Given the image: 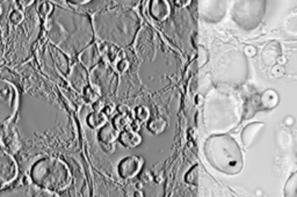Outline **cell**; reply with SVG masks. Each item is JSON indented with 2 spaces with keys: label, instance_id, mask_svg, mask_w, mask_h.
Masks as SVG:
<instances>
[{
  "label": "cell",
  "instance_id": "cell-1",
  "mask_svg": "<svg viewBox=\"0 0 297 197\" xmlns=\"http://www.w3.org/2000/svg\"><path fill=\"white\" fill-rule=\"evenodd\" d=\"M45 28L49 41L70 56L89 48L94 37L92 18L89 14L60 6H54L47 17Z\"/></svg>",
  "mask_w": 297,
  "mask_h": 197
},
{
  "label": "cell",
  "instance_id": "cell-2",
  "mask_svg": "<svg viewBox=\"0 0 297 197\" xmlns=\"http://www.w3.org/2000/svg\"><path fill=\"white\" fill-rule=\"evenodd\" d=\"M243 106L234 93L224 88H214L205 96L203 123L212 135H223L241 122Z\"/></svg>",
  "mask_w": 297,
  "mask_h": 197
},
{
  "label": "cell",
  "instance_id": "cell-3",
  "mask_svg": "<svg viewBox=\"0 0 297 197\" xmlns=\"http://www.w3.org/2000/svg\"><path fill=\"white\" fill-rule=\"evenodd\" d=\"M92 25L94 36L98 39L117 47H128L134 42L139 28V19L134 11L117 7L95 13Z\"/></svg>",
  "mask_w": 297,
  "mask_h": 197
},
{
  "label": "cell",
  "instance_id": "cell-4",
  "mask_svg": "<svg viewBox=\"0 0 297 197\" xmlns=\"http://www.w3.org/2000/svg\"><path fill=\"white\" fill-rule=\"evenodd\" d=\"M204 155L212 168L227 175L241 173L244 158L241 146L230 135H211L204 143Z\"/></svg>",
  "mask_w": 297,
  "mask_h": 197
},
{
  "label": "cell",
  "instance_id": "cell-5",
  "mask_svg": "<svg viewBox=\"0 0 297 197\" xmlns=\"http://www.w3.org/2000/svg\"><path fill=\"white\" fill-rule=\"evenodd\" d=\"M29 177L36 187L51 192L64 190L72 181L71 170L65 161L55 157H43L34 162Z\"/></svg>",
  "mask_w": 297,
  "mask_h": 197
},
{
  "label": "cell",
  "instance_id": "cell-6",
  "mask_svg": "<svg viewBox=\"0 0 297 197\" xmlns=\"http://www.w3.org/2000/svg\"><path fill=\"white\" fill-rule=\"evenodd\" d=\"M216 85L236 88L242 86L249 77V62L244 52L231 49L219 56L211 71Z\"/></svg>",
  "mask_w": 297,
  "mask_h": 197
},
{
  "label": "cell",
  "instance_id": "cell-7",
  "mask_svg": "<svg viewBox=\"0 0 297 197\" xmlns=\"http://www.w3.org/2000/svg\"><path fill=\"white\" fill-rule=\"evenodd\" d=\"M267 3L264 0H237L231 6L235 24L245 32L257 29L264 20Z\"/></svg>",
  "mask_w": 297,
  "mask_h": 197
},
{
  "label": "cell",
  "instance_id": "cell-8",
  "mask_svg": "<svg viewBox=\"0 0 297 197\" xmlns=\"http://www.w3.org/2000/svg\"><path fill=\"white\" fill-rule=\"evenodd\" d=\"M19 108V92L12 82L0 79V124L10 122Z\"/></svg>",
  "mask_w": 297,
  "mask_h": 197
},
{
  "label": "cell",
  "instance_id": "cell-9",
  "mask_svg": "<svg viewBox=\"0 0 297 197\" xmlns=\"http://www.w3.org/2000/svg\"><path fill=\"white\" fill-rule=\"evenodd\" d=\"M229 3L226 0H201L197 3V12L207 24H218L228 13Z\"/></svg>",
  "mask_w": 297,
  "mask_h": 197
},
{
  "label": "cell",
  "instance_id": "cell-10",
  "mask_svg": "<svg viewBox=\"0 0 297 197\" xmlns=\"http://www.w3.org/2000/svg\"><path fill=\"white\" fill-rule=\"evenodd\" d=\"M0 197H59V195L57 192L44 190V189L30 183L2 188L0 189Z\"/></svg>",
  "mask_w": 297,
  "mask_h": 197
},
{
  "label": "cell",
  "instance_id": "cell-11",
  "mask_svg": "<svg viewBox=\"0 0 297 197\" xmlns=\"http://www.w3.org/2000/svg\"><path fill=\"white\" fill-rule=\"evenodd\" d=\"M18 174L19 168L14 158L5 151H0V189L12 183Z\"/></svg>",
  "mask_w": 297,
  "mask_h": 197
},
{
  "label": "cell",
  "instance_id": "cell-12",
  "mask_svg": "<svg viewBox=\"0 0 297 197\" xmlns=\"http://www.w3.org/2000/svg\"><path fill=\"white\" fill-rule=\"evenodd\" d=\"M266 129L265 123L262 122H253L250 123L249 126L244 128L242 132V143L245 149H250L256 145L259 139L261 138Z\"/></svg>",
  "mask_w": 297,
  "mask_h": 197
},
{
  "label": "cell",
  "instance_id": "cell-13",
  "mask_svg": "<svg viewBox=\"0 0 297 197\" xmlns=\"http://www.w3.org/2000/svg\"><path fill=\"white\" fill-rule=\"evenodd\" d=\"M259 101H260V106L262 109H270L276 107L277 102H279V95H277L275 90L268 89L262 94L260 98H259Z\"/></svg>",
  "mask_w": 297,
  "mask_h": 197
},
{
  "label": "cell",
  "instance_id": "cell-14",
  "mask_svg": "<svg viewBox=\"0 0 297 197\" xmlns=\"http://www.w3.org/2000/svg\"><path fill=\"white\" fill-rule=\"evenodd\" d=\"M151 14L158 20H162L169 14V5L166 2H154L151 4Z\"/></svg>",
  "mask_w": 297,
  "mask_h": 197
},
{
  "label": "cell",
  "instance_id": "cell-15",
  "mask_svg": "<svg viewBox=\"0 0 297 197\" xmlns=\"http://www.w3.org/2000/svg\"><path fill=\"white\" fill-rule=\"evenodd\" d=\"M284 197H297V170L288 177L283 188Z\"/></svg>",
  "mask_w": 297,
  "mask_h": 197
},
{
  "label": "cell",
  "instance_id": "cell-16",
  "mask_svg": "<svg viewBox=\"0 0 297 197\" xmlns=\"http://www.w3.org/2000/svg\"><path fill=\"white\" fill-rule=\"evenodd\" d=\"M52 10H54V6H52L51 4L43 3L40 7V13L42 15H44V17H48V15L52 12Z\"/></svg>",
  "mask_w": 297,
  "mask_h": 197
},
{
  "label": "cell",
  "instance_id": "cell-17",
  "mask_svg": "<svg viewBox=\"0 0 297 197\" xmlns=\"http://www.w3.org/2000/svg\"><path fill=\"white\" fill-rule=\"evenodd\" d=\"M22 19H24V14L21 12H13V14L11 15V20H12L13 24H20L22 21Z\"/></svg>",
  "mask_w": 297,
  "mask_h": 197
}]
</instances>
